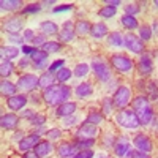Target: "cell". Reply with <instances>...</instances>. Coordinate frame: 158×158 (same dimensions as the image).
<instances>
[{
  "label": "cell",
  "instance_id": "2e32d148",
  "mask_svg": "<svg viewBox=\"0 0 158 158\" xmlns=\"http://www.w3.org/2000/svg\"><path fill=\"white\" fill-rule=\"evenodd\" d=\"M19 122V117L16 114H3L2 115V127L5 130H13V128H16Z\"/></svg>",
  "mask_w": 158,
  "mask_h": 158
},
{
  "label": "cell",
  "instance_id": "db71d44e",
  "mask_svg": "<svg viewBox=\"0 0 158 158\" xmlns=\"http://www.w3.org/2000/svg\"><path fill=\"white\" fill-rule=\"evenodd\" d=\"M117 5H120V2H118V0H108V2H106V6H112V8H115Z\"/></svg>",
  "mask_w": 158,
  "mask_h": 158
},
{
  "label": "cell",
  "instance_id": "4dcf8cb0",
  "mask_svg": "<svg viewBox=\"0 0 158 158\" xmlns=\"http://www.w3.org/2000/svg\"><path fill=\"white\" fill-rule=\"evenodd\" d=\"M11 73H13L11 62L10 60H2V63H0V74H2L3 77H8Z\"/></svg>",
  "mask_w": 158,
  "mask_h": 158
},
{
  "label": "cell",
  "instance_id": "f6af8a7d",
  "mask_svg": "<svg viewBox=\"0 0 158 158\" xmlns=\"http://www.w3.org/2000/svg\"><path fill=\"white\" fill-rule=\"evenodd\" d=\"M125 11H127V15H128V16H135L136 13L139 11V6L135 5V3H130V5L125 6Z\"/></svg>",
  "mask_w": 158,
  "mask_h": 158
},
{
  "label": "cell",
  "instance_id": "5b68a950",
  "mask_svg": "<svg viewBox=\"0 0 158 158\" xmlns=\"http://www.w3.org/2000/svg\"><path fill=\"white\" fill-rule=\"evenodd\" d=\"M111 65L120 73H127V71H130L131 68H133V62H131L127 56H123V54L112 56L111 57Z\"/></svg>",
  "mask_w": 158,
  "mask_h": 158
},
{
  "label": "cell",
  "instance_id": "9a60e30c",
  "mask_svg": "<svg viewBox=\"0 0 158 158\" xmlns=\"http://www.w3.org/2000/svg\"><path fill=\"white\" fill-rule=\"evenodd\" d=\"M21 29H22V21H21V18H11V19H8L6 24H5V30H6L10 35L18 33Z\"/></svg>",
  "mask_w": 158,
  "mask_h": 158
},
{
  "label": "cell",
  "instance_id": "6da1fadb",
  "mask_svg": "<svg viewBox=\"0 0 158 158\" xmlns=\"http://www.w3.org/2000/svg\"><path fill=\"white\" fill-rule=\"evenodd\" d=\"M71 94V89L68 85L65 84H57V85H52L49 89H46L43 92V98L48 104H60L65 103V100H67Z\"/></svg>",
  "mask_w": 158,
  "mask_h": 158
},
{
  "label": "cell",
  "instance_id": "8fae6325",
  "mask_svg": "<svg viewBox=\"0 0 158 158\" xmlns=\"http://www.w3.org/2000/svg\"><path fill=\"white\" fill-rule=\"evenodd\" d=\"M6 103H8V108H10V109L19 111V109H22L25 104H27V98H25L24 95H13V97L8 98Z\"/></svg>",
  "mask_w": 158,
  "mask_h": 158
},
{
  "label": "cell",
  "instance_id": "e0dca14e",
  "mask_svg": "<svg viewBox=\"0 0 158 158\" xmlns=\"http://www.w3.org/2000/svg\"><path fill=\"white\" fill-rule=\"evenodd\" d=\"M74 111H76V103L70 101V103H62L60 106L57 108L56 112H57L59 117H68V115H71Z\"/></svg>",
  "mask_w": 158,
  "mask_h": 158
},
{
  "label": "cell",
  "instance_id": "681fc988",
  "mask_svg": "<svg viewBox=\"0 0 158 158\" xmlns=\"http://www.w3.org/2000/svg\"><path fill=\"white\" fill-rule=\"evenodd\" d=\"M8 40L13 43H18V44H22V38L18 35V33H13V35H8Z\"/></svg>",
  "mask_w": 158,
  "mask_h": 158
},
{
  "label": "cell",
  "instance_id": "603a6c76",
  "mask_svg": "<svg viewBox=\"0 0 158 158\" xmlns=\"http://www.w3.org/2000/svg\"><path fill=\"white\" fill-rule=\"evenodd\" d=\"M74 92H76V97H79V98H85V97L92 95L94 89H92V85H90L89 82H82V84H79V85L76 87Z\"/></svg>",
  "mask_w": 158,
  "mask_h": 158
},
{
  "label": "cell",
  "instance_id": "7dc6e473",
  "mask_svg": "<svg viewBox=\"0 0 158 158\" xmlns=\"http://www.w3.org/2000/svg\"><path fill=\"white\" fill-rule=\"evenodd\" d=\"M35 46H44L46 44V40H44V35H38V36H35V40H33V41H32Z\"/></svg>",
  "mask_w": 158,
  "mask_h": 158
},
{
  "label": "cell",
  "instance_id": "83f0119b",
  "mask_svg": "<svg viewBox=\"0 0 158 158\" xmlns=\"http://www.w3.org/2000/svg\"><path fill=\"white\" fill-rule=\"evenodd\" d=\"M41 30H43V35H54L59 32V27H57V24H54L52 21H44L41 24Z\"/></svg>",
  "mask_w": 158,
  "mask_h": 158
},
{
  "label": "cell",
  "instance_id": "277c9868",
  "mask_svg": "<svg viewBox=\"0 0 158 158\" xmlns=\"http://www.w3.org/2000/svg\"><path fill=\"white\" fill-rule=\"evenodd\" d=\"M130 100H131V92H130V89L125 87V85H120V87L115 90L114 98H112V103H114L115 108H125L127 104L130 103Z\"/></svg>",
  "mask_w": 158,
  "mask_h": 158
},
{
  "label": "cell",
  "instance_id": "d6986e66",
  "mask_svg": "<svg viewBox=\"0 0 158 158\" xmlns=\"http://www.w3.org/2000/svg\"><path fill=\"white\" fill-rule=\"evenodd\" d=\"M128 150H130V144H128V141L127 139H118L117 142H115V146H114V152H115V155L117 156H123V155H127L128 153Z\"/></svg>",
  "mask_w": 158,
  "mask_h": 158
},
{
  "label": "cell",
  "instance_id": "30bf717a",
  "mask_svg": "<svg viewBox=\"0 0 158 158\" xmlns=\"http://www.w3.org/2000/svg\"><path fill=\"white\" fill-rule=\"evenodd\" d=\"M133 144H135V147L139 150V152H144V153H149L152 150V141L146 136V135H136V138L133 139Z\"/></svg>",
  "mask_w": 158,
  "mask_h": 158
},
{
  "label": "cell",
  "instance_id": "3957f363",
  "mask_svg": "<svg viewBox=\"0 0 158 158\" xmlns=\"http://www.w3.org/2000/svg\"><path fill=\"white\" fill-rule=\"evenodd\" d=\"M115 122L123 127V128H130V130H133V128H138L139 127V120H138V117L133 111H128V109H122L120 112H118L115 115Z\"/></svg>",
  "mask_w": 158,
  "mask_h": 158
},
{
  "label": "cell",
  "instance_id": "7bdbcfd3",
  "mask_svg": "<svg viewBox=\"0 0 158 158\" xmlns=\"http://www.w3.org/2000/svg\"><path fill=\"white\" fill-rule=\"evenodd\" d=\"M30 122H32L33 125H43V123L46 122V117H44L43 114H36V115H33V117L30 118Z\"/></svg>",
  "mask_w": 158,
  "mask_h": 158
},
{
  "label": "cell",
  "instance_id": "816d5d0a",
  "mask_svg": "<svg viewBox=\"0 0 158 158\" xmlns=\"http://www.w3.org/2000/svg\"><path fill=\"white\" fill-rule=\"evenodd\" d=\"M24 38L27 40V41H33V40H35V35H33L32 30H25V32H24Z\"/></svg>",
  "mask_w": 158,
  "mask_h": 158
},
{
  "label": "cell",
  "instance_id": "74e56055",
  "mask_svg": "<svg viewBox=\"0 0 158 158\" xmlns=\"http://www.w3.org/2000/svg\"><path fill=\"white\" fill-rule=\"evenodd\" d=\"M115 15V8H112V6H104V8H101L100 10V16L101 18H112Z\"/></svg>",
  "mask_w": 158,
  "mask_h": 158
},
{
  "label": "cell",
  "instance_id": "7402d4cb",
  "mask_svg": "<svg viewBox=\"0 0 158 158\" xmlns=\"http://www.w3.org/2000/svg\"><path fill=\"white\" fill-rule=\"evenodd\" d=\"M16 89H18V85L11 84L8 81H2V82H0V92H2V95H5V97L8 95V98L13 97V95H16Z\"/></svg>",
  "mask_w": 158,
  "mask_h": 158
},
{
  "label": "cell",
  "instance_id": "f1b7e54d",
  "mask_svg": "<svg viewBox=\"0 0 158 158\" xmlns=\"http://www.w3.org/2000/svg\"><path fill=\"white\" fill-rule=\"evenodd\" d=\"M108 41H109L111 46H125V43H123V36L118 33V32H112V33H109Z\"/></svg>",
  "mask_w": 158,
  "mask_h": 158
},
{
  "label": "cell",
  "instance_id": "8d00e7d4",
  "mask_svg": "<svg viewBox=\"0 0 158 158\" xmlns=\"http://www.w3.org/2000/svg\"><path fill=\"white\" fill-rule=\"evenodd\" d=\"M59 36L62 41H71V40L74 38V32L73 30H67V29H63L62 32H59Z\"/></svg>",
  "mask_w": 158,
  "mask_h": 158
},
{
  "label": "cell",
  "instance_id": "60d3db41",
  "mask_svg": "<svg viewBox=\"0 0 158 158\" xmlns=\"http://www.w3.org/2000/svg\"><path fill=\"white\" fill-rule=\"evenodd\" d=\"M111 111H112V101L108 100V98L103 100V114H104V115H109Z\"/></svg>",
  "mask_w": 158,
  "mask_h": 158
},
{
  "label": "cell",
  "instance_id": "1f68e13d",
  "mask_svg": "<svg viewBox=\"0 0 158 158\" xmlns=\"http://www.w3.org/2000/svg\"><path fill=\"white\" fill-rule=\"evenodd\" d=\"M70 77H71V71L68 68H60L57 71V81L59 82H67Z\"/></svg>",
  "mask_w": 158,
  "mask_h": 158
},
{
  "label": "cell",
  "instance_id": "ac0fdd59",
  "mask_svg": "<svg viewBox=\"0 0 158 158\" xmlns=\"http://www.w3.org/2000/svg\"><path fill=\"white\" fill-rule=\"evenodd\" d=\"M74 149H76V146H74V144H70V142H63V144H60V146H59V149H57V153H59L62 158H70V156H73V153H74Z\"/></svg>",
  "mask_w": 158,
  "mask_h": 158
},
{
  "label": "cell",
  "instance_id": "f546056e",
  "mask_svg": "<svg viewBox=\"0 0 158 158\" xmlns=\"http://www.w3.org/2000/svg\"><path fill=\"white\" fill-rule=\"evenodd\" d=\"M120 21H122V24L125 25L127 29H136V27H138V21H136L135 16H128V15H125V16L120 18Z\"/></svg>",
  "mask_w": 158,
  "mask_h": 158
},
{
  "label": "cell",
  "instance_id": "836d02e7",
  "mask_svg": "<svg viewBox=\"0 0 158 158\" xmlns=\"http://www.w3.org/2000/svg\"><path fill=\"white\" fill-rule=\"evenodd\" d=\"M94 142H95V139H77L74 146H76L77 149H84V150H87L90 146H94Z\"/></svg>",
  "mask_w": 158,
  "mask_h": 158
},
{
  "label": "cell",
  "instance_id": "484cf974",
  "mask_svg": "<svg viewBox=\"0 0 158 158\" xmlns=\"http://www.w3.org/2000/svg\"><path fill=\"white\" fill-rule=\"evenodd\" d=\"M0 6H2L3 11H13V10H18L19 6H22V3H21V0H2Z\"/></svg>",
  "mask_w": 158,
  "mask_h": 158
},
{
  "label": "cell",
  "instance_id": "ba28073f",
  "mask_svg": "<svg viewBox=\"0 0 158 158\" xmlns=\"http://www.w3.org/2000/svg\"><path fill=\"white\" fill-rule=\"evenodd\" d=\"M123 43L125 46L131 51V52H135V54H139V52L144 51V44H142V40H139L136 35L133 33H127L125 38H123Z\"/></svg>",
  "mask_w": 158,
  "mask_h": 158
},
{
  "label": "cell",
  "instance_id": "ee69618b",
  "mask_svg": "<svg viewBox=\"0 0 158 158\" xmlns=\"http://www.w3.org/2000/svg\"><path fill=\"white\" fill-rule=\"evenodd\" d=\"M63 63H65L63 60H56V62H54V63H52L51 67H49V73H52V74L57 73V71H59V70L63 67Z\"/></svg>",
  "mask_w": 158,
  "mask_h": 158
},
{
  "label": "cell",
  "instance_id": "4316f807",
  "mask_svg": "<svg viewBox=\"0 0 158 158\" xmlns=\"http://www.w3.org/2000/svg\"><path fill=\"white\" fill-rule=\"evenodd\" d=\"M92 30V25L87 22V21H77L76 25H74V32L77 35H85Z\"/></svg>",
  "mask_w": 158,
  "mask_h": 158
},
{
  "label": "cell",
  "instance_id": "6125c7cd",
  "mask_svg": "<svg viewBox=\"0 0 158 158\" xmlns=\"http://www.w3.org/2000/svg\"><path fill=\"white\" fill-rule=\"evenodd\" d=\"M155 6H158V0H156V2H155Z\"/></svg>",
  "mask_w": 158,
  "mask_h": 158
},
{
  "label": "cell",
  "instance_id": "94428289",
  "mask_svg": "<svg viewBox=\"0 0 158 158\" xmlns=\"http://www.w3.org/2000/svg\"><path fill=\"white\" fill-rule=\"evenodd\" d=\"M98 158H109V156H104V155H100Z\"/></svg>",
  "mask_w": 158,
  "mask_h": 158
},
{
  "label": "cell",
  "instance_id": "f907efd6",
  "mask_svg": "<svg viewBox=\"0 0 158 158\" xmlns=\"http://www.w3.org/2000/svg\"><path fill=\"white\" fill-rule=\"evenodd\" d=\"M73 8V5H62V6H56L54 13H62V11H70Z\"/></svg>",
  "mask_w": 158,
  "mask_h": 158
},
{
  "label": "cell",
  "instance_id": "11a10c76",
  "mask_svg": "<svg viewBox=\"0 0 158 158\" xmlns=\"http://www.w3.org/2000/svg\"><path fill=\"white\" fill-rule=\"evenodd\" d=\"M33 51H35V48H30V46H24L22 48V52H24V54H29V56L32 54Z\"/></svg>",
  "mask_w": 158,
  "mask_h": 158
},
{
  "label": "cell",
  "instance_id": "7a4b0ae2",
  "mask_svg": "<svg viewBox=\"0 0 158 158\" xmlns=\"http://www.w3.org/2000/svg\"><path fill=\"white\" fill-rule=\"evenodd\" d=\"M133 112L138 117L139 125H149L152 122L153 112H152L150 103L146 97H136L133 100Z\"/></svg>",
  "mask_w": 158,
  "mask_h": 158
},
{
  "label": "cell",
  "instance_id": "5bb4252c",
  "mask_svg": "<svg viewBox=\"0 0 158 158\" xmlns=\"http://www.w3.org/2000/svg\"><path fill=\"white\" fill-rule=\"evenodd\" d=\"M153 70V63H152V57L149 54H142L139 59V71L141 74H149Z\"/></svg>",
  "mask_w": 158,
  "mask_h": 158
},
{
  "label": "cell",
  "instance_id": "f5cc1de1",
  "mask_svg": "<svg viewBox=\"0 0 158 158\" xmlns=\"http://www.w3.org/2000/svg\"><path fill=\"white\" fill-rule=\"evenodd\" d=\"M49 138H60V130H51L48 133Z\"/></svg>",
  "mask_w": 158,
  "mask_h": 158
},
{
  "label": "cell",
  "instance_id": "ab89813d",
  "mask_svg": "<svg viewBox=\"0 0 158 158\" xmlns=\"http://www.w3.org/2000/svg\"><path fill=\"white\" fill-rule=\"evenodd\" d=\"M147 90H149V95H150V98H152V100H155V98L158 97V89H156V84H155L153 81H150V82H149Z\"/></svg>",
  "mask_w": 158,
  "mask_h": 158
},
{
  "label": "cell",
  "instance_id": "f35d334b",
  "mask_svg": "<svg viewBox=\"0 0 158 158\" xmlns=\"http://www.w3.org/2000/svg\"><path fill=\"white\" fill-rule=\"evenodd\" d=\"M139 35H141V40H150V36H152V29L149 27V25H144V27H141L139 29Z\"/></svg>",
  "mask_w": 158,
  "mask_h": 158
},
{
  "label": "cell",
  "instance_id": "d4e9b609",
  "mask_svg": "<svg viewBox=\"0 0 158 158\" xmlns=\"http://www.w3.org/2000/svg\"><path fill=\"white\" fill-rule=\"evenodd\" d=\"M90 33H92V36H95V38H101V36H104V35L108 33V27L104 24H101V22L94 24V25H92Z\"/></svg>",
  "mask_w": 158,
  "mask_h": 158
},
{
  "label": "cell",
  "instance_id": "b9f144b4",
  "mask_svg": "<svg viewBox=\"0 0 158 158\" xmlns=\"http://www.w3.org/2000/svg\"><path fill=\"white\" fill-rule=\"evenodd\" d=\"M40 10H41V6H40L38 3H30L27 8L22 10V13H24V15H30V13H36V11H40Z\"/></svg>",
  "mask_w": 158,
  "mask_h": 158
},
{
  "label": "cell",
  "instance_id": "e575fe53",
  "mask_svg": "<svg viewBox=\"0 0 158 158\" xmlns=\"http://www.w3.org/2000/svg\"><path fill=\"white\" fill-rule=\"evenodd\" d=\"M59 49H60V44L57 41H46V44L43 46V51L48 52V54L49 52H57Z\"/></svg>",
  "mask_w": 158,
  "mask_h": 158
},
{
  "label": "cell",
  "instance_id": "8992f818",
  "mask_svg": "<svg viewBox=\"0 0 158 158\" xmlns=\"http://www.w3.org/2000/svg\"><path fill=\"white\" fill-rule=\"evenodd\" d=\"M92 68H94L95 76L100 79L101 82H108V81H109L111 71H109V68H108V65L104 63L103 60H100V59H94V62H92Z\"/></svg>",
  "mask_w": 158,
  "mask_h": 158
},
{
  "label": "cell",
  "instance_id": "d590c367",
  "mask_svg": "<svg viewBox=\"0 0 158 158\" xmlns=\"http://www.w3.org/2000/svg\"><path fill=\"white\" fill-rule=\"evenodd\" d=\"M89 73V65H85V63H79L77 67L74 68V74L77 76V77H82V76H85Z\"/></svg>",
  "mask_w": 158,
  "mask_h": 158
},
{
  "label": "cell",
  "instance_id": "c3c4849f",
  "mask_svg": "<svg viewBox=\"0 0 158 158\" xmlns=\"http://www.w3.org/2000/svg\"><path fill=\"white\" fill-rule=\"evenodd\" d=\"M130 155V158H150L147 153H144V152H139V150H136V152H130L128 153Z\"/></svg>",
  "mask_w": 158,
  "mask_h": 158
},
{
  "label": "cell",
  "instance_id": "4fadbf2b",
  "mask_svg": "<svg viewBox=\"0 0 158 158\" xmlns=\"http://www.w3.org/2000/svg\"><path fill=\"white\" fill-rule=\"evenodd\" d=\"M30 59L35 62V65H36V68H44L46 67V60H48V52H44V51H38V49H35L32 54H30Z\"/></svg>",
  "mask_w": 158,
  "mask_h": 158
},
{
  "label": "cell",
  "instance_id": "6f0895ef",
  "mask_svg": "<svg viewBox=\"0 0 158 158\" xmlns=\"http://www.w3.org/2000/svg\"><path fill=\"white\" fill-rule=\"evenodd\" d=\"M22 158H40V156H38L35 152H27V153H25Z\"/></svg>",
  "mask_w": 158,
  "mask_h": 158
},
{
  "label": "cell",
  "instance_id": "7c38bea8",
  "mask_svg": "<svg viewBox=\"0 0 158 158\" xmlns=\"http://www.w3.org/2000/svg\"><path fill=\"white\" fill-rule=\"evenodd\" d=\"M40 142V136L38 135H29L24 139L19 141V149L21 150H30L32 147H36Z\"/></svg>",
  "mask_w": 158,
  "mask_h": 158
},
{
  "label": "cell",
  "instance_id": "44dd1931",
  "mask_svg": "<svg viewBox=\"0 0 158 158\" xmlns=\"http://www.w3.org/2000/svg\"><path fill=\"white\" fill-rule=\"evenodd\" d=\"M0 54H2V60H6V59H15L19 56V49L15 48V46H3L0 48Z\"/></svg>",
  "mask_w": 158,
  "mask_h": 158
},
{
  "label": "cell",
  "instance_id": "9c48e42d",
  "mask_svg": "<svg viewBox=\"0 0 158 158\" xmlns=\"http://www.w3.org/2000/svg\"><path fill=\"white\" fill-rule=\"evenodd\" d=\"M97 133H98L97 125H92V123L85 122L77 130V139H95Z\"/></svg>",
  "mask_w": 158,
  "mask_h": 158
},
{
  "label": "cell",
  "instance_id": "91938a15",
  "mask_svg": "<svg viewBox=\"0 0 158 158\" xmlns=\"http://www.w3.org/2000/svg\"><path fill=\"white\" fill-rule=\"evenodd\" d=\"M27 63H29V62H27V60H22V62H21V63H19V65H21V67H27Z\"/></svg>",
  "mask_w": 158,
  "mask_h": 158
},
{
  "label": "cell",
  "instance_id": "ffe728a7",
  "mask_svg": "<svg viewBox=\"0 0 158 158\" xmlns=\"http://www.w3.org/2000/svg\"><path fill=\"white\" fill-rule=\"evenodd\" d=\"M54 82H56V77H54V74L52 73H44L41 77H40V81H38V87H41V89H49V87H52L54 85Z\"/></svg>",
  "mask_w": 158,
  "mask_h": 158
},
{
  "label": "cell",
  "instance_id": "680465c9",
  "mask_svg": "<svg viewBox=\"0 0 158 158\" xmlns=\"http://www.w3.org/2000/svg\"><path fill=\"white\" fill-rule=\"evenodd\" d=\"M71 27H73V24L70 21H67V22L63 24V29H67V30H71Z\"/></svg>",
  "mask_w": 158,
  "mask_h": 158
},
{
  "label": "cell",
  "instance_id": "52a82bcc",
  "mask_svg": "<svg viewBox=\"0 0 158 158\" xmlns=\"http://www.w3.org/2000/svg\"><path fill=\"white\" fill-rule=\"evenodd\" d=\"M38 81L40 79L35 76V74H22L19 79H18V89L21 90H33L35 87H38Z\"/></svg>",
  "mask_w": 158,
  "mask_h": 158
},
{
  "label": "cell",
  "instance_id": "bcb514c9",
  "mask_svg": "<svg viewBox=\"0 0 158 158\" xmlns=\"http://www.w3.org/2000/svg\"><path fill=\"white\" fill-rule=\"evenodd\" d=\"M92 156H94V152H92L90 149H87V150H82V152L76 153L73 158H92Z\"/></svg>",
  "mask_w": 158,
  "mask_h": 158
},
{
  "label": "cell",
  "instance_id": "cb8c5ba5",
  "mask_svg": "<svg viewBox=\"0 0 158 158\" xmlns=\"http://www.w3.org/2000/svg\"><path fill=\"white\" fill-rule=\"evenodd\" d=\"M51 150H52V146H51V142H48V141L38 142V146L35 147V153L38 156H46V155L51 153Z\"/></svg>",
  "mask_w": 158,
  "mask_h": 158
},
{
  "label": "cell",
  "instance_id": "9f6ffc18",
  "mask_svg": "<svg viewBox=\"0 0 158 158\" xmlns=\"http://www.w3.org/2000/svg\"><path fill=\"white\" fill-rule=\"evenodd\" d=\"M74 122H76V118H74V117H73V115H71V117H70V115H68V117H67V118H65V125H73V123H74Z\"/></svg>",
  "mask_w": 158,
  "mask_h": 158
},
{
  "label": "cell",
  "instance_id": "d6a6232c",
  "mask_svg": "<svg viewBox=\"0 0 158 158\" xmlns=\"http://www.w3.org/2000/svg\"><path fill=\"white\" fill-rule=\"evenodd\" d=\"M101 120H103V115H101L100 112H90V114L87 115V120H85V122H89V123H92V125H98Z\"/></svg>",
  "mask_w": 158,
  "mask_h": 158
}]
</instances>
